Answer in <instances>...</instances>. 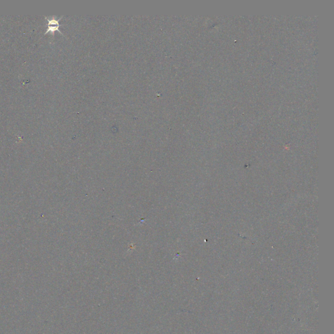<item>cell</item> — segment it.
Returning <instances> with one entry per match:
<instances>
[{"mask_svg":"<svg viewBox=\"0 0 334 334\" xmlns=\"http://www.w3.org/2000/svg\"><path fill=\"white\" fill-rule=\"evenodd\" d=\"M62 18H63V16L61 17L58 18H57L56 17H51V18L45 17V19L46 20L47 22H48V24H47L48 28H47V30L45 32V34H46L48 33H51L52 35H54L55 31H58V32H59L60 33H62L63 35L62 32L60 31L59 29V27L62 26L61 24H59V21Z\"/></svg>","mask_w":334,"mask_h":334,"instance_id":"1","label":"cell"}]
</instances>
